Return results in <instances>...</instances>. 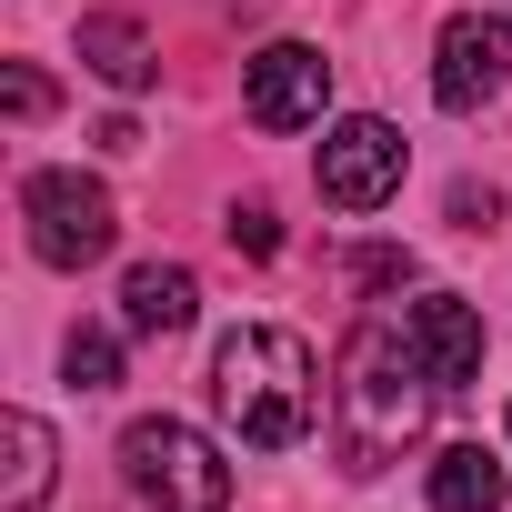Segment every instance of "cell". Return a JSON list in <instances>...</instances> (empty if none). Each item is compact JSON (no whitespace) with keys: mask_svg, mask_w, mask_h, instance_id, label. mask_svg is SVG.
<instances>
[{"mask_svg":"<svg viewBox=\"0 0 512 512\" xmlns=\"http://www.w3.org/2000/svg\"><path fill=\"white\" fill-rule=\"evenodd\" d=\"M432 362L412 352V332H392V322H352V342H342V362H332V452H342V472L352 482H372V472H392L422 432H432Z\"/></svg>","mask_w":512,"mask_h":512,"instance_id":"obj_1","label":"cell"},{"mask_svg":"<svg viewBox=\"0 0 512 512\" xmlns=\"http://www.w3.org/2000/svg\"><path fill=\"white\" fill-rule=\"evenodd\" d=\"M211 402H221V422H231L251 452H292V442H312V422H322V362H312V342L282 332V322H241V332H221V352H211Z\"/></svg>","mask_w":512,"mask_h":512,"instance_id":"obj_2","label":"cell"},{"mask_svg":"<svg viewBox=\"0 0 512 512\" xmlns=\"http://www.w3.org/2000/svg\"><path fill=\"white\" fill-rule=\"evenodd\" d=\"M121 482L151 502V512H221L231 502V462L191 432V422H131L121 432Z\"/></svg>","mask_w":512,"mask_h":512,"instance_id":"obj_3","label":"cell"},{"mask_svg":"<svg viewBox=\"0 0 512 512\" xmlns=\"http://www.w3.org/2000/svg\"><path fill=\"white\" fill-rule=\"evenodd\" d=\"M21 221H31V251L51 272H91L101 251H111V191L91 181V171H31L21 181Z\"/></svg>","mask_w":512,"mask_h":512,"instance_id":"obj_4","label":"cell"},{"mask_svg":"<svg viewBox=\"0 0 512 512\" xmlns=\"http://www.w3.org/2000/svg\"><path fill=\"white\" fill-rule=\"evenodd\" d=\"M402 131L392 121H372V111H352V121H332L322 131V201L332 211H382L392 191H402Z\"/></svg>","mask_w":512,"mask_h":512,"instance_id":"obj_5","label":"cell"},{"mask_svg":"<svg viewBox=\"0 0 512 512\" xmlns=\"http://www.w3.org/2000/svg\"><path fill=\"white\" fill-rule=\"evenodd\" d=\"M502 81H512V21L452 11L442 41H432V101H442V111H482Z\"/></svg>","mask_w":512,"mask_h":512,"instance_id":"obj_6","label":"cell"},{"mask_svg":"<svg viewBox=\"0 0 512 512\" xmlns=\"http://www.w3.org/2000/svg\"><path fill=\"white\" fill-rule=\"evenodd\" d=\"M241 101H251L262 131H302V121H322V101H332V61H322L312 41H272L262 61H251Z\"/></svg>","mask_w":512,"mask_h":512,"instance_id":"obj_7","label":"cell"},{"mask_svg":"<svg viewBox=\"0 0 512 512\" xmlns=\"http://www.w3.org/2000/svg\"><path fill=\"white\" fill-rule=\"evenodd\" d=\"M412 352L432 362V382L442 392H462V382H482V312L472 302H452V292H432V302H412Z\"/></svg>","mask_w":512,"mask_h":512,"instance_id":"obj_8","label":"cell"},{"mask_svg":"<svg viewBox=\"0 0 512 512\" xmlns=\"http://www.w3.org/2000/svg\"><path fill=\"white\" fill-rule=\"evenodd\" d=\"M191 312H201V282H191L181 262H141V272L121 282V322L151 332V342H161V332H191Z\"/></svg>","mask_w":512,"mask_h":512,"instance_id":"obj_9","label":"cell"},{"mask_svg":"<svg viewBox=\"0 0 512 512\" xmlns=\"http://www.w3.org/2000/svg\"><path fill=\"white\" fill-rule=\"evenodd\" d=\"M81 61H91L111 91H141V81H151V41H141L131 11H91V21H81Z\"/></svg>","mask_w":512,"mask_h":512,"instance_id":"obj_10","label":"cell"},{"mask_svg":"<svg viewBox=\"0 0 512 512\" xmlns=\"http://www.w3.org/2000/svg\"><path fill=\"white\" fill-rule=\"evenodd\" d=\"M502 492H512V482H502V462H492L482 442H452V452L432 462V502H442V512H502Z\"/></svg>","mask_w":512,"mask_h":512,"instance_id":"obj_11","label":"cell"},{"mask_svg":"<svg viewBox=\"0 0 512 512\" xmlns=\"http://www.w3.org/2000/svg\"><path fill=\"white\" fill-rule=\"evenodd\" d=\"M0 442H11L0 512H41V492H51V422H41V412H11V422H0Z\"/></svg>","mask_w":512,"mask_h":512,"instance_id":"obj_12","label":"cell"},{"mask_svg":"<svg viewBox=\"0 0 512 512\" xmlns=\"http://www.w3.org/2000/svg\"><path fill=\"white\" fill-rule=\"evenodd\" d=\"M61 372H71V392H111L121 382V342L111 332H71L61 342Z\"/></svg>","mask_w":512,"mask_h":512,"instance_id":"obj_13","label":"cell"},{"mask_svg":"<svg viewBox=\"0 0 512 512\" xmlns=\"http://www.w3.org/2000/svg\"><path fill=\"white\" fill-rule=\"evenodd\" d=\"M231 251H251V262H272V251H282V221H272V201H231Z\"/></svg>","mask_w":512,"mask_h":512,"instance_id":"obj_14","label":"cell"},{"mask_svg":"<svg viewBox=\"0 0 512 512\" xmlns=\"http://www.w3.org/2000/svg\"><path fill=\"white\" fill-rule=\"evenodd\" d=\"M0 111H11V121H41V111H51V81H41V71H0Z\"/></svg>","mask_w":512,"mask_h":512,"instance_id":"obj_15","label":"cell"},{"mask_svg":"<svg viewBox=\"0 0 512 512\" xmlns=\"http://www.w3.org/2000/svg\"><path fill=\"white\" fill-rule=\"evenodd\" d=\"M372 292H392V282H412V251H362V262H352Z\"/></svg>","mask_w":512,"mask_h":512,"instance_id":"obj_16","label":"cell"},{"mask_svg":"<svg viewBox=\"0 0 512 512\" xmlns=\"http://www.w3.org/2000/svg\"><path fill=\"white\" fill-rule=\"evenodd\" d=\"M492 211H502V201H492V191H472V181H462V191H452V221H462V231H492Z\"/></svg>","mask_w":512,"mask_h":512,"instance_id":"obj_17","label":"cell"}]
</instances>
